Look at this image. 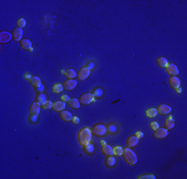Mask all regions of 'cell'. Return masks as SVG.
Returning a JSON list of instances; mask_svg holds the SVG:
<instances>
[{
    "instance_id": "24",
    "label": "cell",
    "mask_w": 187,
    "mask_h": 179,
    "mask_svg": "<svg viewBox=\"0 0 187 179\" xmlns=\"http://www.w3.org/2000/svg\"><path fill=\"white\" fill-rule=\"evenodd\" d=\"M65 76L67 77L68 79H71V80H74L77 77V73L75 70L73 69H68V70L65 71Z\"/></svg>"
},
{
    "instance_id": "39",
    "label": "cell",
    "mask_w": 187,
    "mask_h": 179,
    "mask_svg": "<svg viewBox=\"0 0 187 179\" xmlns=\"http://www.w3.org/2000/svg\"><path fill=\"white\" fill-rule=\"evenodd\" d=\"M87 67L90 69V70H92V69L95 68V63H93V62H90V63H89V65L87 66Z\"/></svg>"
},
{
    "instance_id": "25",
    "label": "cell",
    "mask_w": 187,
    "mask_h": 179,
    "mask_svg": "<svg viewBox=\"0 0 187 179\" xmlns=\"http://www.w3.org/2000/svg\"><path fill=\"white\" fill-rule=\"evenodd\" d=\"M118 132V126L116 124H110L107 126V132L111 134H114Z\"/></svg>"
},
{
    "instance_id": "40",
    "label": "cell",
    "mask_w": 187,
    "mask_h": 179,
    "mask_svg": "<svg viewBox=\"0 0 187 179\" xmlns=\"http://www.w3.org/2000/svg\"><path fill=\"white\" fill-rule=\"evenodd\" d=\"M136 136L138 137V138H141V137L143 136V134H142L141 132H138L136 134Z\"/></svg>"
},
{
    "instance_id": "27",
    "label": "cell",
    "mask_w": 187,
    "mask_h": 179,
    "mask_svg": "<svg viewBox=\"0 0 187 179\" xmlns=\"http://www.w3.org/2000/svg\"><path fill=\"white\" fill-rule=\"evenodd\" d=\"M52 91H53V93H55V94L61 93L62 91H64L63 85L62 84H55L53 87H52Z\"/></svg>"
},
{
    "instance_id": "16",
    "label": "cell",
    "mask_w": 187,
    "mask_h": 179,
    "mask_svg": "<svg viewBox=\"0 0 187 179\" xmlns=\"http://www.w3.org/2000/svg\"><path fill=\"white\" fill-rule=\"evenodd\" d=\"M181 85V82L180 80L177 78V77H170L169 79V86L171 87L172 89H178Z\"/></svg>"
},
{
    "instance_id": "31",
    "label": "cell",
    "mask_w": 187,
    "mask_h": 179,
    "mask_svg": "<svg viewBox=\"0 0 187 179\" xmlns=\"http://www.w3.org/2000/svg\"><path fill=\"white\" fill-rule=\"evenodd\" d=\"M104 92L102 89H96L93 91V95L95 98H102V96H103Z\"/></svg>"
},
{
    "instance_id": "5",
    "label": "cell",
    "mask_w": 187,
    "mask_h": 179,
    "mask_svg": "<svg viewBox=\"0 0 187 179\" xmlns=\"http://www.w3.org/2000/svg\"><path fill=\"white\" fill-rule=\"evenodd\" d=\"M91 75V70L89 69L87 66H84L79 70L78 74H77V77L80 81H85L86 79H88Z\"/></svg>"
},
{
    "instance_id": "13",
    "label": "cell",
    "mask_w": 187,
    "mask_h": 179,
    "mask_svg": "<svg viewBox=\"0 0 187 179\" xmlns=\"http://www.w3.org/2000/svg\"><path fill=\"white\" fill-rule=\"evenodd\" d=\"M12 38H13V37H12V34H10L7 31H2V32L0 33V42H1L2 44L8 43Z\"/></svg>"
},
{
    "instance_id": "43",
    "label": "cell",
    "mask_w": 187,
    "mask_h": 179,
    "mask_svg": "<svg viewBox=\"0 0 187 179\" xmlns=\"http://www.w3.org/2000/svg\"><path fill=\"white\" fill-rule=\"evenodd\" d=\"M176 90H177V92H178V93H181V92H182V90L180 89V88H178V89H176Z\"/></svg>"
},
{
    "instance_id": "38",
    "label": "cell",
    "mask_w": 187,
    "mask_h": 179,
    "mask_svg": "<svg viewBox=\"0 0 187 179\" xmlns=\"http://www.w3.org/2000/svg\"><path fill=\"white\" fill-rule=\"evenodd\" d=\"M72 122H74V124H79V122H80V120H79V118H77V116H73Z\"/></svg>"
},
{
    "instance_id": "4",
    "label": "cell",
    "mask_w": 187,
    "mask_h": 179,
    "mask_svg": "<svg viewBox=\"0 0 187 179\" xmlns=\"http://www.w3.org/2000/svg\"><path fill=\"white\" fill-rule=\"evenodd\" d=\"M93 101H95V97H94V95L91 93H85V94H83V95H81L80 98H79V102H80V104H82V105H89V104H91Z\"/></svg>"
},
{
    "instance_id": "34",
    "label": "cell",
    "mask_w": 187,
    "mask_h": 179,
    "mask_svg": "<svg viewBox=\"0 0 187 179\" xmlns=\"http://www.w3.org/2000/svg\"><path fill=\"white\" fill-rule=\"evenodd\" d=\"M138 178H140V179H147V178L154 179V178H155V176H154V175H152V174H145V175H140Z\"/></svg>"
},
{
    "instance_id": "19",
    "label": "cell",
    "mask_w": 187,
    "mask_h": 179,
    "mask_svg": "<svg viewBox=\"0 0 187 179\" xmlns=\"http://www.w3.org/2000/svg\"><path fill=\"white\" fill-rule=\"evenodd\" d=\"M164 126H165L166 130H171V128H173L175 126V120L171 116H169V118L164 122Z\"/></svg>"
},
{
    "instance_id": "18",
    "label": "cell",
    "mask_w": 187,
    "mask_h": 179,
    "mask_svg": "<svg viewBox=\"0 0 187 179\" xmlns=\"http://www.w3.org/2000/svg\"><path fill=\"white\" fill-rule=\"evenodd\" d=\"M102 153L106 156H111L114 155V151H113V147L109 144H105L102 147Z\"/></svg>"
},
{
    "instance_id": "42",
    "label": "cell",
    "mask_w": 187,
    "mask_h": 179,
    "mask_svg": "<svg viewBox=\"0 0 187 179\" xmlns=\"http://www.w3.org/2000/svg\"><path fill=\"white\" fill-rule=\"evenodd\" d=\"M37 91H38L39 93H42V92L44 91V86H43V85H42V86H40V87L38 88V90H37Z\"/></svg>"
},
{
    "instance_id": "9",
    "label": "cell",
    "mask_w": 187,
    "mask_h": 179,
    "mask_svg": "<svg viewBox=\"0 0 187 179\" xmlns=\"http://www.w3.org/2000/svg\"><path fill=\"white\" fill-rule=\"evenodd\" d=\"M165 70H166V73L169 74L171 77H176L178 75V73H179L177 66L174 65V64H168V66L165 68Z\"/></svg>"
},
{
    "instance_id": "32",
    "label": "cell",
    "mask_w": 187,
    "mask_h": 179,
    "mask_svg": "<svg viewBox=\"0 0 187 179\" xmlns=\"http://www.w3.org/2000/svg\"><path fill=\"white\" fill-rule=\"evenodd\" d=\"M42 108H43L44 110H50V109H52V108H53V103H52V102H50V101L44 102V103L42 104Z\"/></svg>"
},
{
    "instance_id": "14",
    "label": "cell",
    "mask_w": 187,
    "mask_h": 179,
    "mask_svg": "<svg viewBox=\"0 0 187 179\" xmlns=\"http://www.w3.org/2000/svg\"><path fill=\"white\" fill-rule=\"evenodd\" d=\"M60 118H62V120H64L65 122H72V118H73V116L70 112L68 111H62L60 112Z\"/></svg>"
},
{
    "instance_id": "21",
    "label": "cell",
    "mask_w": 187,
    "mask_h": 179,
    "mask_svg": "<svg viewBox=\"0 0 187 179\" xmlns=\"http://www.w3.org/2000/svg\"><path fill=\"white\" fill-rule=\"evenodd\" d=\"M68 105H69V107L71 109L78 110L79 108H80V102L77 99H70V101L68 102Z\"/></svg>"
},
{
    "instance_id": "26",
    "label": "cell",
    "mask_w": 187,
    "mask_h": 179,
    "mask_svg": "<svg viewBox=\"0 0 187 179\" xmlns=\"http://www.w3.org/2000/svg\"><path fill=\"white\" fill-rule=\"evenodd\" d=\"M157 116V110L154 108H150L146 111V116L147 118H155Z\"/></svg>"
},
{
    "instance_id": "20",
    "label": "cell",
    "mask_w": 187,
    "mask_h": 179,
    "mask_svg": "<svg viewBox=\"0 0 187 179\" xmlns=\"http://www.w3.org/2000/svg\"><path fill=\"white\" fill-rule=\"evenodd\" d=\"M30 84L32 85L34 88H37L38 89L40 86H42V83H41V79L38 78V77H32V79H31L30 81Z\"/></svg>"
},
{
    "instance_id": "2",
    "label": "cell",
    "mask_w": 187,
    "mask_h": 179,
    "mask_svg": "<svg viewBox=\"0 0 187 179\" xmlns=\"http://www.w3.org/2000/svg\"><path fill=\"white\" fill-rule=\"evenodd\" d=\"M122 156L128 165H136V162H138V156L130 147L124 148V152H122Z\"/></svg>"
},
{
    "instance_id": "8",
    "label": "cell",
    "mask_w": 187,
    "mask_h": 179,
    "mask_svg": "<svg viewBox=\"0 0 187 179\" xmlns=\"http://www.w3.org/2000/svg\"><path fill=\"white\" fill-rule=\"evenodd\" d=\"M77 84H78L77 81L68 79V80H66L65 82L63 83L64 90H65V91H72V90H74L77 87Z\"/></svg>"
},
{
    "instance_id": "36",
    "label": "cell",
    "mask_w": 187,
    "mask_h": 179,
    "mask_svg": "<svg viewBox=\"0 0 187 179\" xmlns=\"http://www.w3.org/2000/svg\"><path fill=\"white\" fill-rule=\"evenodd\" d=\"M37 118H38V114H30V120L31 122H33V124H35L37 120Z\"/></svg>"
},
{
    "instance_id": "37",
    "label": "cell",
    "mask_w": 187,
    "mask_h": 179,
    "mask_svg": "<svg viewBox=\"0 0 187 179\" xmlns=\"http://www.w3.org/2000/svg\"><path fill=\"white\" fill-rule=\"evenodd\" d=\"M61 99H62V102H64V103H65V102H69L70 101V98H69V96H67V95H64V96H62L61 97Z\"/></svg>"
},
{
    "instance_id": "28",
    "label": "cell",
    "mask_w": 187,
    "mask_h": 179,
    "mask_svg": "<svg viewBox=\"0 0 187 179\" xmlns=\"http://www.w3.org/2000/svg\"><path fill=\"white\" fill-rule=\"evenodd\" d=\"M84 151L86 153H88V154H92L94 151H95V146H94V144L89 143V144H87L84 146Z\"/></svg>"
},
{
    "instance_id": "3",
    "label": "cell",
    "mask_w": 187,
    "mask_h": 179,
    "mask_svg": "<svg viewBox=\"0 0 187 179\" xmlns=\"http://www.w3.org/2000/svg\"><path fill=\"white\" fill-rule=\"evenodd\" d=\"M92 134H94L96 136H104L107 134V126L103 124H97L93 126Z\"/></svg>"
},
{
    "instance_id": "41",
    "label": "cell",
    "mask_w": 187,
    "mask_h": 179,
    "mask_svg": "<svg viewBox=\"0 0 187 179\" xmlns=\"http://www.w3.org/2000/svg\"><path fill=\"white\" fill-rule=\"evenodd\" d=\"M25 79H26V80L30 81L31 79H32V77H31V75L29 74V73H26V74H25Z\"/></svg>"
},
{
    "instance_id": "17",
    "label": "cell",
    "mask_w": 187,
    "mask_h": 179,
    "mask_svg": "<svg viewBox=\"0 0 187 179\" xmlns=\"http://www.w3.org/2000/svg\"><path fill=\"white\" fill-rule=\"evenodd\" d=\"M65 108H66V104L62 101H59V102H55V103L53 104V108H52V109H53L55 112H60L64 111Z\"/></svg>"
},
{
    "instance_id": "29",
    "label": "cell",
    "mask_w": 187,
    "mask_h": 179,
    "mask_svg": "<svg viewBox=\"0 0 187 179\" xmlns=\"http://www.w3.org/2000/svg\"><path fill=\"white\" fill-rule=\"evenodd\" d=\"M36 102H38L42 105L44 102H46V95L44 93H39L36 97Z\"/></svg>"
},
{
    "instance_id": "22",
    "label": "cell",
    "mask_w": 187,
    "mask_h": 179,
    "mask_svg": "<svg viewBox=\"0 0 187 179\" xmlns=\"http://www.w3.org/2000/svg\"><path fill=\"white\" fill-rule=\"evenodd\" d=\"M105 163L107 167H113V166H115L116 163H117V160H116V158L114 157L113 155H111V156H108Z\"/></svg>"
},
{
    "instance_id": "6",
    "label": "cell",
    "mask_w": 187,
    "mask_h": 179,
    "mask_svg": "<svg viewBox=\"0 0 187 179\" xmlns=\"http://www.w3.org/2000/svg\"><path fill=\"white\" fill-rule=\"evenodd\" d=\"M167 135H168V130H166L165 128H158L154 132V134H153V136H154V138H157V139L165 138Z\"/></svg>"
},
{
    "instance_id": "23",
    "label": "cell",
    "mask_w": 187,
    "mask_h": 179,
    "mask_svg": "<svg viewBox=\"0 0 187 179\" xmlns=\"http://www.w3.org/2000/svg\"><path fill=\"white\" fill-rule=\"evenodd\" d=\"M156 63H157V65H158L159 67L162 68V69H165V68L168 66V61H167V59H166V58H164V57L158 58V59L156 60Z\"/></svg>"
},
{
    "instance_id": "1",
    "label": "cell",
    "mask_w": 187,
    "mask_h": 179,
    "mask_svg": "<svg viewBox=\"0 0 187 179\" xmlns=\"http://www.w3.org/2000/svg\"><path fill=\"white\" fill-rule=\"evenodd\" d=\"M92 140V130L89 128H82L78 132V141L83 147Z\"/></svg>"
},
{
    "instance_id": "12",
    "label": "cell",
    "mask_w": 187,
    "mask_h": 179,
    "mask_svg": "<svg viewBox=\"0 0 187 179\" xmlns=\"http://www.w3.org/2000/svg\"><path fill=\"white\" fill-rule=\"evenodd\" d=\"M41 104L38 102H33L30 106V114H40Z\"/></svg>"
},
{
    "instance_id": "35",
    "label": "cell",
    "mask_w": 187,
    "mask_h": 179,
    "mask_svg": "<svg viewBox=\"0 0 187 179\" xmlns=\"http://www.w3.org/2000/svg\"><path fill=\"white\" fill-rule=\"evenodd\" d=\"M150 128H152V130H156L157 128H159V124H157L156 122H150Z\"/></svg>"
},
{
    "instance_id": "11",
    "label": "cell",
    "mask_w": 187,
    "mask_h": 179,
    "mask_svg": "<svg viewBox=\"0 0 187 179\" xmlns=\"http://www.w3.org/2000/svg\"><path fill=\"white\" fill-rule=\"evenodd\" d=\"M20 47L22 48L25 51H33V48H32V42L28 39H22L20 41Z\"/></svg>"
},
{
    "instance_id": "30",
    "label": "cell",
    "mask_w": 187,
    "mask_h": 179,
    "mask_svg": "<svg viewBox=\"0 0 187 179\" xmlns=\"http://www.w3.org/2000/svg\"><path fill=\"white\" fill-rule=\"evenodd\" d=\"M113 151H114V155L120 156V155H122V152H124V148L120 146H115L113 148Z\"/></svg>"
},
{
    "instance_id": "7",
    "label": "cell",
    "mask_w": 187,
    "mask_h": 179,
    "mask_svg": "<svg viewBox=\"0 0 187 179\" xmlns=\"http://www.w3.org/2000/svg\"><path fill=\"white\" fill-rule=\"evenodd\" d=\"M22 36H23V30H22V28L16 27V28L13 29L12 37H13L14 41H16V42H20V41L22 40Z\"/></svg>"
},
{
    "instance_id": "10",
    "label": "cell",
    "mask_w": 187,
    "mask_h": 179,
    "mask_svg": "<svg viewBox=\"0 0 187 179\" xmlns=\"http://www.w3.org/2000/svg\"><path fill=\"white\" fill-rule=\"evenodd\" d=\"M156 110L157 114H161V116H166V114H170V112H171V108L167 105H159Z\"/></svg>"
},
{
    "instance_id": "15",
    "label": "cell",
    "mask_w": 187,
    "mask_h": 179,
    "mask_svg": "<svg viewBox=\"0 0 187 179\" xmlns=\"http://www.w3.org/2000/svg\"><path fill=\"white\" fill-rule=\"evenodd\" d=\"M138 139L140 138H138L136 135H130V136L128 138V140H126V146L130 147H130L136 146L138 143Z\"/></svg>"
},
{
    "instance_id": "33",
    "label": "cell",
    "mask_w": 187,
    "mask_h": 179,
    "mask_svg": "<svg viewBox=\"0 0 187 179\" xmlns=\"http://www.w3.org/2000/svg\"><path fill=\"white\" fill-rule=\"evenodd\" d=\"M17 26L19 27V28H23V27L26 26V20L24 19V18H19L17 21Z\"/></svg>"
}]
</instances>
